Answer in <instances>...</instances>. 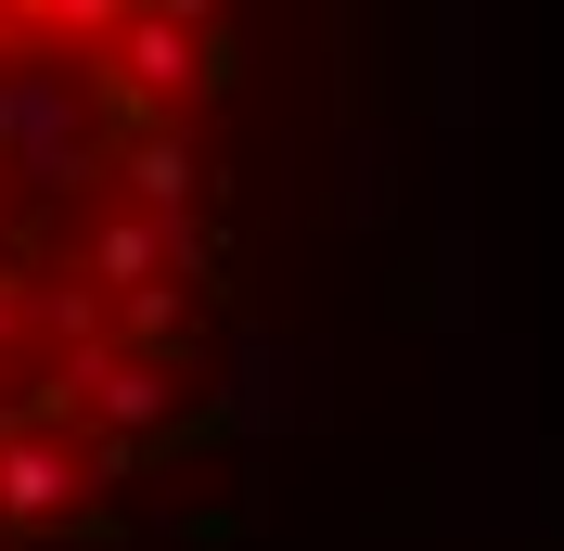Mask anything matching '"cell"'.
<instances>
[{
  "mask_svg": "<svg viewBox=\"0 0 564 551\" xmlns=\"http://www.w3.org/2000/svg\"><path fill=\"white\" fill-rule=\"evenodd\" d=\"M308 0H0V551L154 487L270 270Z\"/></svg>",
  "mask_w": 564,
  "mask_h": 551,
  "instance_id": "obj_1",
  "label": "cell"
}]
</instances>
